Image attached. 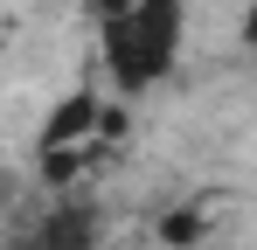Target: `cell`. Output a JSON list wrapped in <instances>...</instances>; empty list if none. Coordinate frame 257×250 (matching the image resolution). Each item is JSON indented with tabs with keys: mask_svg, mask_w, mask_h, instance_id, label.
Returning <instances> with one entry per match:
<instances>
[{
	"mask_svg": "<svg viewBox=\"0 0 257 250\" xmlns=\"http://www.w3.org/2000/svg\"><path fill=\"white\" fill-rule=\"evenodd\" d=\"M181 28H188V0H132L125 21L104 28V56H111L118 90H146L167 77L181 56Z\"/></svg>",
	"mask_w": 257,
	"mask_h": 250,
	"instance_id": "cell-1",
	"label": "cell"
},
{
	"mask_svg": "<svg viewBox=\"0 0 257 250\" xmlns=\"http://www.w3.org/2000/svg\"><path fill=\"white\" fill-rule=\"evenodd\" d=\"M7 250H97V215L90 202H49L42 215L14 222Z\"/></svg>",
	"mask_w": 257,
	"mask_h": 250,
	"instance_id": "cell-2",
	"label": "cell"
},
{
	"mask_svg": "<svg viewBox=\"0 0 257 250\" xmlns=\"http://www.w3.org/2000/svg\"><path fill=\"white\" fill-rule=\"evenodd\" d=\"M97 125H104V97L97 90H70L42 125V153H77L84 139H97Z\"/></svg>",
	"mask_w": 257,
	"mask_h": 250,
	"instance_id": "cell-3",
	"label": "cell"
},
{
	"mask_svg": "<svg viewBox=\"0 0 257 250\" xmlns=\"http://www.w3.org/2000/svg\"><path fill=\"white\" fill-rule=\"evenodd\" d=\"M195 229H202V208H174L167 222H160V243H167V250H188Z\"/></svg>",
	"mask_w": 257,
	"mask_h": 250,
	"instance_id": "cell-4",
	"label": "cell"
},
{
	"mask_svg": "<svg viewBox=\"0 0 257 250\" xmlns=\"http://www.w3.org/2000/svg\"><path fill=\"white\" fill-rule=\"evenodd\" d=\"M243 42L257 49V0H250V14H243Z\"/></svg>",
	"mask_w": 257,
	"mask_h": 250,
	"instance_id": "cell-5",
	"label": "cell"
}]
</instances>
